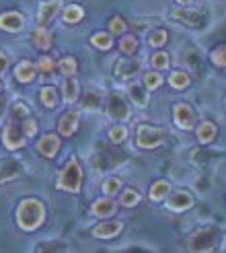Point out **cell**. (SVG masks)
<instances>
[{"mask_svg":"<svg viewBox=\"0 0 226 253\" xmlns=\"http://www.w3.org/2000/svg\"><path fill=\"white\" fill-rule=\"evenodd\" d=\"M101 107V97L97 93H89L84 97V109H99Z\"/></svg>","mask_w":226,"mask_h":253,"instance_id":"obj_38","label":"cell"},{"mask_svg":"<svg viewBox=\"0 0 226 253\" xmlns=\"http://www.w3.org/2000/svg\"><path fill=\"white\" fill-rule=\"evenodd\" d=\"M214 136H216V126L212 124V122H204V124H199V128H197V140L202 142V144H208L214 140Z\"/></svg>","mask_w":226,"mask_h":253,"instance_id":"obj_19","label":"cell"},{"mask_svg":"<svg viewBox=\"0 0 226 253\" xmlns=\"http://www.w3.org/2000/svg\"><path fill=\"white\" fill-rule=\"evenodd\" d=\"M37 150H39V153L43 157H47V159L56 157V153L60 150V138L56 134H45L41 140L37 142Z\"/></svg>","mask_w":226,"mask_h":253,"instance_id":"obj_12","label":"cell"},{"mask_svg":"<svg viewBox=\"0 0 226 253\" xmlns=\"http://www.w3.org/2000/svg\"><path fill=\"white\" fill-rule=\"evenodd\" d=\"M150 45L152 47H160V45H165L167 43V31L165 29H156L152 35H150Z\"/></svg>","mask_w":226,"mask_h":253,"instance_id":"obj_34","label":"cell"},{"mask_svg":"<svg viewBox=\"0 0 226 253\" xmlns=\"http://www.w3.org/2000/svg\"><path fill=\"white\" fill-rule=\"evenodd\" d=\"M191 204H193V198L187 194V192H175L173 196H171V200H169V208L171 210H175V212H181V210H187V208H191Z\"/></svg>","mask_w":226,"mask_h":253,"instance_id":"obj_15","label":"cell"},{"mask_svg":"<svg viewBox=\"0 0 226 253\" xmlns=\"http://www.w3.org/2000/svg\"><path fill=\"white\" fill-rule=\"evenodd\" d=\"M2 140H4V146L10 148V150H15V148H21L25 142H23V128L17 124V120H12L8 126H6V130L2 134Z\"/></svg>","mask_w":226,"mask_h":253,"instance_id":"obj_8","label":"cell"},{"mask_svg":"<svg viewBox=\"0 0 226 253\" xmlns=\"http://www.w3.org/2000/svg\"><path fill=\"white\" fill-rule=\"evenodd\" d=\"M212 62H214L216 66H220V68H226V45H220V47H216L214 52H212Z\"/></svg>","mask_w":226,"mask_h":253,"instance_id":"obj_31","label":"cell"},{"mask_svg":"<svg viewBox=\"0 0 226 253\" xmlns=\"http://www.w3.org/2000/svg\"><path fill=\"white\" fill-rule=\"evenodd\" d=\"M4 113H6V99H2V97H0V122H2Z\"/></svg>","mask_w":226,"mask_h":253,"instance_id":"obj_44","label":"cell"},{"mask_svg":"<svg viewBox=\"0 0 226 253\" xmlns=\"http://www.w3.org/2000/svg\"><path fill=\"white\" fill-rule=\"evenodd\" d=\"M138 202H140V194L134 192V189H125V192L121 194V204H123L125 208H132V206H136Z\"/></svg>","mask_w":226,"mask_h":253,"instance_id":"obj_30","label":"cell"},{"mask_svg":"<svg viewBox=\"0 0 226 253\" xmlns=\"http://www.w3.org/2000/svg\"><path fill=\"white\" fill-rule=\"evenodd\" d=\"M0 91H2V84H0Z\"/></svg>","mask_w":226,"mask_h":253,"instance_id":"obj_46","label":"cell"},{"mask_svg":"<svg viewBox=\"0 0 226 253\" xmlns=\"http://www.w3.org/2000/svg\"><path fill=\"white\" fill-rule=\"evenodd\" d=\"M41 103L45 107H56L58 105V93H56V88H52V86L41 88Z\"/></svg>","mask_w":226,"mask_h":253,"instance_id":"obj_27","label":"cell"},{"mask_svg":"<svg viewBox=\"0 0 226 253\" xmlns=\"http://www.w3.org/2000/svg\"><path fill=\"white\" fill-rule=\"evenodd\" d=\"M109 116L111 118H115V120H128L130 118V107L128 103L121 99V95H111L109 97Z\"/></svg>","mask_w":226,"mask_h":253,"instance_id":"obj_11","label":"cell"},{"mask_svg":"<svg viewBox=\"0 0 226 253\" xmlns=\"http://www.w3.org/2000/svg\"><path fill=\"white\" fill-rule=\"evenodd\" d=\"M119 189H121V179L119 177H107V179L103 181V192L107 196H115Z\"/></svg>","mask_w":226,"mask_h":253,"instance_id":"obj_28","label":"cell"},{"mask_svg":"<svg viewBox=\"0 0 226 253\" xmlns=\"http://www.w3.org/2000/svg\"><path fill=\"white\" fill-rule=\"evenodd\" d=\"M60 8H62V0H47V2H43L39 6V12H37V25L45 27V25L58 15Z\"/></svg>","mask_w":226,"mask_h":253,"instance_id":"obj_9","label":"cell"},{"mask_svg":"<svg viewBox=\"0 0 226 253\" xmlns=\"http://www.w3.org/2000/svg\"><path fill=\"white\" fill-rule=\"evenodd\" d=\"M218 239V231L216 229H204L199 231L191 237V243H189V249L191 251H210L212 247H214Z\"/></svg>","mask_w":226,"mask_h":253,"instance_id":"obj_5","label":"cell"},{"mask_svg":"<svg viewBox=\"0 0 226 253\" xmlns=\"http://www.w3.org/2000/svg\"><path fill=\"white\" fill-rule=\"evenodd\" d=\"M6 68H8V60H6L4 54H0V74H4Z\"/></svg>","mask_w":226,"mask_h":253,"instance_id":"obj_43","label":"cell"},{"mask_svg":"<svg viewBox=\"0 0 226 253\" xmlns=\"http://www.w3.org/2000/svg\"><path fill=\"white\" fill-rule=\"evenodd\" d=\"M80 183H82V169L78 165L76 159H72L68 165L64 167L60 175V181H58V187L60 189H66V192H78L80 189Z\"/></svg>","mask_w":226,"mask_h":253,"instance_id":"obj_2","label":"cell"},{"mask_svg":"<svg viewBox=\"0 0 226 253\" xmlns=\"http://www.w3.org/2000/svg\"><path fill=\"white\" fill-rule=\"evenodd\" d=\"M62 15H64V21L66 23H76V21H80L84 17V10L80 6H76V4H70V6L64 8Z\"/></svg>","mask_w":226,"mask_h":253,"instance_id":"obj_25","label":"cell"},{"mask_svg":"<svg viewBox=\"0 0 226 253\" xmlns=\"http://www.w3.org/2000/svg\"><path fill=\"white\" fill-rule=\"evenodd\" d=\"M60 70L66 74V77H72L74 72H76V60L74 58H62V62H60Z\"/></svg>","mask_w":226,"mask_h":253,"instance_id":"obj_33","label":"cell"},{"mask_svg":"<svg viewBox=\"0 0 226 253\" xmlns=\"http://www.w3.org/2000/svg\"><path fill=\"white\" fill-rule=\"evenodd\" d=\"M23 25H25V17L21 12H4V15H0V29L2 31L17 33L23 29Z\"/></svg>","mask_w":226,"mask_h":253,"instance_id":"obj_10","label":"cell"},{"mask_svg":"<svg viewBox=\"0 0 226 253\" xmlns=\"http://www.w3.org/2000/svg\"><path fill=\"white\" fill-rule=\"evenodd\" d=\"M78 111H68L64 118L60 120V134L62 136H72L78 128Z\"/></svg>","mask_w":226,"mask_h":253,"instance_id":"obj_16","label":"cell"},{"mask_svg":"<svg viewBox=\"0 0 226 253\" xmlns=\"http://www.w3.org/2000/svg\"><path fill=\"white\" fill-rule=\"evenodd\" d=\"M173 19L179 21L187 27H195V29H202L204 25L208 23V15L199 8H179V10H173Z\"/></svg>","mask_w":226,"mask_h":253,"instance_id":"obj_4","label":"cell"},{"mask_svg":"<svg viewBox=\"0 0 226 253\" xmlns=\"http://www.w3.org/2000/svg\"><path fill=\"white\" fill-rule=\"evenodd\" d=\"M173 118H175V124H177L181 130H191L193 124H195V113H193V109L187 105V103L175 105Z\"/></svg>","mask_w":226,"mask_h":253,"instance_id":"obj_7","label":"cell"},{"mask_svg":"<svg viewBox=\"0 0 226 253\" xmlns=\"http://www.w3.org/2000/svg\"><path fill=\"white\" fill-rule=\"evenodd\" d=\"M21 118H27V107L23 103H17L12 107V120H21Z\"/></svg>","mask_w":226,"mask_h":253,"instance_id":"obj_40","label":"cell"},{"mask_svg":"<svg viewBox=\"0 0 226 253\" xmlns=\"http://www.w3.org/2000/svg\"><path fill=\"white\" fill-rule=\"evenodd\" d=\"M179 4H189V2H193V0H177Z\"/></svg>","mask_w":226,"mask_h":253,"instance_id":"obj_45","label":"cell"},{"mask_svg":"<svg viewBox=\"0 0 226 253\" xmlns=\"http://www.w3.org/2000/svg\"><path fill=\"white\" fill-rule=\"evenodd\" d=\"M144 83H146V88L152 91V88H158L162 84V77H160V74H156V72H148L144 77Z\"/></svg>","mask_w":226,"mask_h":253,"instance_id":"obj_36","label":"cell"},{"mask_svg":"<svg viewBox=\"0 0 226 253\" xmlns=\"http://www.w3.org/2000/svg\"><path fill=\"white\" fill-rule=\"evenodd\" d=\"M136 47H138V40L132 35H125L121 37V42H119V49L123 54H134L136 52Z\"/></svg>","mask_w":226,"mask_h":253,"instance_id":"obj_29","label":"cell"},{"mask_svg":"<svg viewBox=\"0 0 226 253\" xmlns=\"http://www.w3.org/2000/svg\"><path fill=\"white\" fill-rule=\"evenodd\" d=\"M123 229V222L119 220H113V222H103V224H97L95 226V231L93 235L97 239H113V237H117Z\"/></svg>","mask_w":226,"mask_h":253,"instance_id":"obj_13","label":"cell"},{"mask_svg":"<svg viewBox=\"0 0 226 253\" xmlns=\"http://www.w3.org/2000/svg\"><path fill=\"white\" fill-rule=\"evenodd\" d=\"M47 249L49 251H58V249L60 251H66L68 247L66 245H39V247H37V251H47Z\"/></svg>","mask_w":226,"mask_h":253,"instance_id":"obj_42","label":"cell"},{"mask_svg":"<svg viewBox=\"0 0 226 253\" xmlns=\"http://www.w3.org/2000/svg\"><path fill=\"white\" fill-rule=\"evenodd\" d=\"M23 128H25V134L27 136H35V132H37V126H35V122L33 120H27L23 124Z\"/></svg>","mask_w":226,"mask_h":253,"instance_id":"obj_41","label":"cell"},{"mask_svg":"<svg viewBox=\"0 0 226 253\" xmlns=\"http://www.w3.org/2000/svg\"><path fill=\"white\" fill-rule=\"evenodd\" d=\"M109 138H111V142H115V144L123 142L125 138H128V130H125V126H115V128H111Z\"/></svg>","mask_w":226,"mask_h":253,"instance_id":"obj_32","label":"cell"},{"mask_svg":"<svg viewBox=\"0 0 226 253\" xmlns=\"http://www.w3.org/2000/svg\"><path fill=\"white\" fill-rule=\"evenodd\" d=\"M130 97H132V101L138 107H146L148 105V93L144 91L140 84H132L130 86Z\"/></svg>","mask_w":226,"mask_h":253,"instance_id":"obj_23","label":"cell"},{"mask_svg":"<svg viewBox=\"0 0 226 253\" xmlns=\"http://www.w3.org/2000/svg\"><path fill=\"white\" fill-rule=\"evenodd\" d=\"M91 43L95 45V47H99V49H109L111 45H113V42H111V35L109 33H95L93 37H91Z\"/></svg>","mask_w":226,"mask_h":253,"instance_id":"obj_26","label":"cell"},{"mask_svg":"<svg viewBox=\"0 0 226 253\" xmlns=\"http://www.w3.org/2000/svg\"><path fill=\"white\" fill-rule=\"evenodd\" d=\"M45 218V208L39 200L35 198H27L19 204L17 210V222L23 231H35Z\"/></svg>","mask_w":226,"mask_h":253,"instance_id":"obj_1","label":"cell"},{"mask_svg":"<svg viewBox=\"0 0 226 253\" xmlns=\"http://www.w3.org/2000/svg\"><path fill=\"white\" fill-rule=\"evenodd\" d=\"M23 171H25V167H23V163L17 157H8L4 161H0V181L17 179Z\"/></svg>","mask_w":226,"mask_h":253,"instance_id":"obj_6","label":"cell"},{"mask_svg":"<svg viewBox=\"0 0 226 253\" xmlns=\"http://www.w3.org/2000/svg\"><path fill=\"white\" fill-rule=\"evenodd\" d=\"M33 43L39 49H49V45H52V37H49V33L45 31V27H37L33 31Z\"/></svg>","mask_w":226,"mask_h":253,"instance_id":"obj_22","label":"cell"},{"mask_svg":"<svg viewBox=\"0 0 226 253\" xmlns=\"http://www.w3.org/2000/svg\"><path fill=\"white\" fill-rule=\"evenodd\" d=\"M169 83H171L173 88H185L187 84L191 83V79H189V74H187V72L177 70V72H173L171 77H169Z\"/></svg>","mask_w":226,"mask_h":253,"instance_id":"obj_24","label":"cell"},{"mask_svg":"<svg viewBox=\"0 0 226 253\" xmlns=\"http://www.w3.org/2000/svg\"><path fill=\"white\" fill-rule=\"evenodd\" d=\"M35 70H37V66L31 64V62H21L15 68V77L19 83H31L35 79Z\"/></svg>","mask_w":226,"mask_h":253,"instance_id":"obj_18","label":"cell"},{"mask_svg":"<svg viewBox=\"0 0 226 253\" xmlns=\"http://www.w3.org/2000/svg\"><path fill=\"white\" fill-rule=\"evenodd\" d=\"M54 66H56V64H54V60H52V58H41V60H39V64H37V68H39L41 72H52Z\"/></svg>","mask_w":226,"mask_h":253,"instance_id":"obj_39","label":"cell"},{"mask_svg":"<svg viewBox=\"0 0 226 253\" xmlns=\"http://www.w3.org/2000/svg\"><path fill=\"white\" fill-rule=\"evenodd\" d=\"M109 29H111V33L121 35V33H125V29H128V25H125V21L121 17H113L109 23Z\"/></svg>","mask_w":226,"mask_h":253,"instance_id":"obj_35","label":"cell"},{"mask_svg":"<svg viewBox=\"0 0 226 253\" xmlns=\"http://www.w3.org/2000/svg\"><path fill=\"white\" fill-rule=\"evenodd\" d=\"M142 70V64L138 60H119L115 66V77L119 79H132Z\"/></svg>","mask_w":226,"mask_h":253,"instance_id":"obj_14","label":"cell"},{"mask_svg":"<svg viewBox=\"0 0 226 253\" xmlns=\"http://www.w3.org/2000/svg\"><path fill=\"white\" fill-rule=\"evenodd\" d=\"M136 142L142 148H156L165 142V132L158 128H152V126H148V124H142V126H138Z\"/></svg>","mask_w":226,"mask_h":253,"instance_id":"obj_3","label":"cell"},{"mask_svg":"<svg viewBox=\"0 0 226 253\" xmlns=\"http://www.w3.org/2000/svg\"><path fill=\"white\" fill-rule=\"evenodd\" d=\"M169 192H171V185H169V181H165V179H158L156 183H152V187H150V200L160 202V200L165 198Z\"/></svg>","mask_w":226,"mask_h":253,"instance_id":"obj_21","label":"cell"},{"mask_svg":"<svg viewBox=\"0 0 226 253\" xmlns=\"http://www.w3.org/2000/svg\"><path fill=\"white\" fill-rule=\"evenodd\" d=\"M150 62H152V66H154V68L162 70V68H167V66H169V56H167L165 52H158V54L152 56V60H150Z\"/></svg>","mask_w":226,"mask_h":253,"instance_id":"obj_37","label":"cell"},{"mask_svg":"<svg viewBox=\"0 0 226 253\" xmlns=\"http://www.w3.org/2000/svg\"><path fill=\"white\" fill-rule=\"evenodd\" d=\"M115 210H117L115 202H113L111 198H101L93 204V214L99 218H107V216H111V214H115Z\"/></svg>","mask_w":226,"mask_h":253,"instance_id":"obj_17","label":"cell"},{"mask_svg":"<svg viewBox=\"0 0 226 253\" xmlns=\"http://www.w3.org/2000/svg\"><path fill=\"white\" fill-rule=\"evenodd\" d=\"M62 91H64V101L66 103H74V101L78 99V83L74 79H66L64 81V86H62Z\"/></svg>","mask_w":226,"mask_h":253,"instance_id":"obj_20","label":"cell"}]
</instances>
